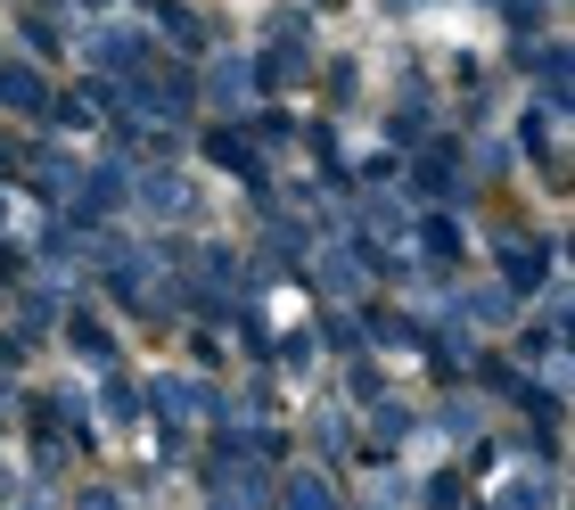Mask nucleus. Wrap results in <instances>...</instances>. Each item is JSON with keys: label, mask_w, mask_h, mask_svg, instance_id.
I'll list each match as a JSON object with an SVG mask.
<instances>
[{"label": "nucleus", "mask_w": 575, "mask_h": 510, "mask_svg": "<svg viewBox=\"0 0 575 510\" xmlns=\"http://www.w3.org/2000/svg\"><path fill=\"white\" fill-rule=\"evenodd\" d=\"M157 412L198 420V412H214V387H205V378H157Z\"/></svg>", "instance_id": "f257e3e1"}, {"label": "nucleus", "mask_w": 575, "mask_h": 510, "mask_svg": "<svg viewBox=\"0 0 575 510\" xmlns=\"http://www.w3.org/2000/svg\"><path fill=\"white\" fill-rule=\"evenodd\" d=\"M198 207V189L182 182V173H149V189H140V214H157V223H173V214Z\"/></svg>", "instance_id": "f03ea898"}, {"label": "nucleus", "mask_w": 575, "mask_h": 510, "mask_svg": "<svg viewBox=\"0 0 575 510\" xmlns=\"http://www.w3.org/2000/svg\"><path fill=\"white\" fill-rule=\"evenodd\" d=\"M288 510H337V494L321 477H288Z\"/></svg>", "instance_id": "7ed1b4c3"}, {"label": "nucleus", "mask_w": 575, "mask_h": 510, "mask_svg": "<svg viewBox=\"0 0 575 510\" xmlns=\"http://www.w3.org/2000/svg\"><path fill=\"white\" fill-rule=\"evenodd\" d=\"M34 99H41V83L25 75V66H17V75H0V108H34Z\"/></svg>", "instance_id": "20e7f679"}, {"label": "nucleus", "mask_w": 575, "mask_h": 510, "mask_svg": "<svg viewBox=\"0 0 575 510\" xmlns=\"http://www.w3.org/2000/svg\"><path fill=\"white\" fill-rule=\"evenodd\" d=\"M214 91H223V99L247 91V66H239V58H223V66H214Z\"/></svg>", "instance_id": "39448f33"}, {"label": "nucleus", "mask_w": 575, "mask_h": 510, "mask_svg": "<svg viewBox=\"0 0 575 510\" xmlns=\"http://www.w3.org/2000/svg\"><path fill=\"white\" fill-rule=\"evenodd\" d=\"M501 510H542V486H510V494H501Z\"/></svg>", "instance_id": "423d86ee"}]
</instances>
